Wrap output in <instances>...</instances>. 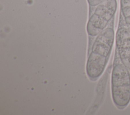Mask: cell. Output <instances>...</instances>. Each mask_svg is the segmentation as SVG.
Returning <instances> with one entry per match:
<instances>
[{"mask_svg":"<svg viewBox=\"0 0 130 115\" xmlns=\"http://www.w3.org/2000/svg\"><path fill=\"white\" fill-rule=\"evenodd\" d=\"M121 9L125 23L130 30V0H121Z\"/></svg>","mask_w":130,"mask_h":115,"instance_id":"obj_5","label":"cell"},{"mask_svg":"<svg viewBox=\"0 0 130 115\" xmlns=\"http://www.w3.org/2000/svg\"><path fill=\"white\" fill-rule=\"evenodd\" d=\"M116 46L121 62L130 70V30L122 27L116 35Z\"/></svg>","mask_w":130,"mask_h":115,"instance_id":"obj_4","label":"cell"},{"mask_svg":"<svg viewBox=\"0 0 130 115\" xmlns=\"http://www.w3.org/2000/svg\"><path fill=\"white\" fill-rule=\"evenodd\" d=\"M116 7V0H104L101 3L88 22V34L91 36L99 34L114 16Z\"/></svg>","mask_w":130,"mask_h":115,"instance_id":"obj_3","label":"cell"},{"mask_svg":"<svg viewBox=\"0 0 130 115\" xmlns=\"http://www.w3.org/2000/svg\"><path fill=\"white\" fill-rule=\"evenodd\" d=\"M114 41L112 28L103 30L96 38L86 64V73L92 79L99 78L104 72Z\"/></svg>","mask_w":130,"mask_h":115,"instance_id":"obj_1","label":"cell"},{"mask_svg":"<svg viewBox=\"0 0 130 115\" xmlns=\"http://www.w3.org/2000/svg\"><path fill=\"white\" fill-rule=\"evenodd\" d=\"M102 0H88L89 4L91 6H95L99 4Z\"/></svg>","mask_w":130,"mask_h":115,"instance_id":"obj_6","label":"cell"},{"mask_svg":"<svg viewBox=\"0 0 130 115\" xmlns=\"http://www.w3.org/2000/svg\"><path fill=\"white\" fill-rule=\"evenodd\" d=\"M121 62L115 64L111 75L113 101L119 108H124L130 102V73Z\"/></svg>","mask_w":130,"mask_h":115,"instance_id":"obj_2","label":"cell"}]
</instances>
